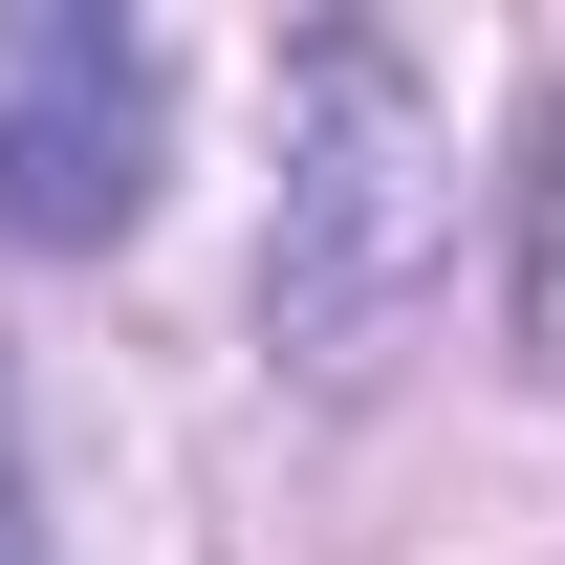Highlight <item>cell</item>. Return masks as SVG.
<instances>
[{
    "mask_svg": "<svg viewBox=\"0 0 565 565\" xmlns=\"http://www.w3.org/2000/svg\"><path fill=\"white\" fill-rule=\"evenodd\" d=\"M435 239H457V196L414 152V66L370 22L305 44V174H282V239H262V327L305 370H392V327L435 305Z\"/></svg>",
    "mask_w": 565,
    "mask_h": 565,
    "instance_id": "obj_1",
    "label": "cell"
},
{
    "mask_svg": "<svg viewBox=\"0 0 565 565\" xmlns=\"http://www.w3.org/2000/svg\"><path fill=\"white\" fill-rule=\"evenodd\" d=\"M152 131H174V66L109 0H22L0 22V239L22 262H109L152 217Z\"/></svg>",
    "mask_w": 565,
    "mask_h": 565,
    "instance_id": "obj_2",
    "label": "cell"
},
{
    "mask_svg": "<svg viewBox=\"0 0 565 565\" xmlns=\"http://www.w3.org/2000/svg\"><path fill=\"white\" fill-rule=\"evenodd\" d=\"M0 565H44V522H22V414H0Z\"/></svg>",
    "mask_w": 565,
    "mask_h": 565,
    "instance_id": "obj_3",
    "label": "cell"
}]
</instances>
